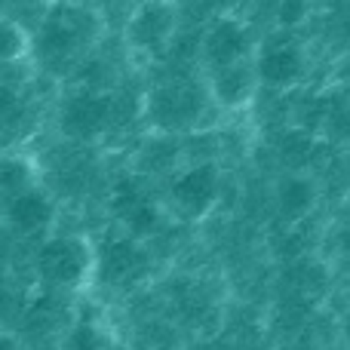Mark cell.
I'll use <instances>...</instances> for the list:
<instances>
[{"instance_id": "obj_1", "label": "cell", "mask_w": 350, "mask_h": 350, "mask_svg": "<svg viewBox=\"0 0 350 350\" xmlns=\"http://www.w3.org/2000/svg\"><path fill=\"white\" fill-rule=\"evenodd\" d=\"M96 28H98V22L90 10L74 6V3H62L43 22L40 37H37V49L49 62L71 59L77 49H83L96 37Z\"/></svg>"}, {"instance_id": "obj_2", "label": "cell", "mask_w": 350, "mask_h": 350, "mask_svg": "<svg viewBox=\"0 0 350 350\" xmlns=\"http://www.w3.org/2000/svg\"><path fill=\"white\" fill-rule=\"evenodd\" d=\"M148 117L166 133L191 129L203 117V92L193 83H166L148 98Z\"/></svg>"}, {"instance_id": "obj_3", "label": "cell", "mask_w": 350, "mask_h": 350, "mask_svg": "<svg viewBox=\"0 0 350 350\" xmlns=\"http://www.w3.org/2000/svg\"><path fill=\"white\" fill-rule=\"evenodd\" d=\"M92 255L83 240L77 237H55L37 255V267L40 273L55 286H77L90 273Z\"/></svg>"}, {"instance_id": "obj_4", "label": "cell", "mask_w": 350, "mask_h": 350, "mask_svg": "<svg viewBox=\"0 0 350 350\" xmlns=\"http://www.w3.org/2000/svg\"><path fill=\"white\" fill-rule=\"evenodd\" d=\"M148 261L145 249L135 246L133 240H123V237H114L102 246L98 252V280L105 286H117V289H126V286H135L139 280H145Z\"/></svg>"}, {"instance_id": "obj_5", "label": "cell", "mask_w": 350, "mask_h": 350, "mask_svg": "<svg viewBox=\"0 0 350 350\" xmlns=\"http://www.w3.org/2000/svg\"><path fill=\"white\" fill-rule=\"evenodd\" d=\"M218 197V172L212 163L193 166L185 175H178L172 185V200L187 218H197L215 203Z\"/></svg>"}, {"instance_id": "obj_6", "label": "cell", "mask_w": 350, "mask_h": 350, "mask_svg": "<svg viewBox=\"0 0 350 350\" xmlns=\"http://www.w3.org/2000/svg\"><path fill=\"white\" fill-rule=\"evenodd\" d=\"M111 98L108 96H98V92H80L68 102L65 114H62V126L65 133L80 135V139H90V135L102 133L105 123L111 117Z\"/></svg>"}, {"instance_id": "obj_7", "label": "cell", "mask_w": 350, "mask_h": 350, "mask_svg": "<svg viewBox=\"0 0 350 350\" xmlns=\"http://www.w3.org/2000/svg\"><path fill=\"white\" fill-rule=\"evenodd\" d=\"M175 12L170 3H145L129 25V40L142 49H160L172 37Z\"/></svg>"}, {"instance_id": "obj_8", "label": "cell", "mask_w": 350, "mask_h": 350, "mask_svg": "<svg viewBox=\"0 0 350 350\" xmlns=\"http://www.w3.org/2000/svg\"><path fill=\"white\" fill-rule=\"evenodd\" d=\"M114 212L135 234H151L160 221V212H157V206L151 203V197H148L139 185H129V181H123L114 191Z\"/></svg>"}, {"instance_id": "obj_9", "label": "cell", "mask_w": 350, "mask_h": 350, "mask_svg": "<svg viewBox=\"0 0 350 350\" xmlns=\"http://www.w3.org/2000/svg\"><path fill=\"white\" fill-rule=\"evenodd\" d=\"M206 59L215 68L230 65V62H240L243 55L249 53V34L243 31V25L230 22V18H221V22L212 25V31L206 34Z\"/></svg>"}, {"instance_id": "obj_10", "label": "cell", "mask_w": 350, "mask_h": 350, "mask_svg": "<svg viewBox=\"0 0 350 350\" xmlns=\"http://www.w3.org/2000/svg\"><path fill=\"white\" fill-rule=\"evenodd\" d=\"M258 74L271 86H292L304 74V55L292 43H277L258 62Z\"/></svg>"}, {"instance_id": "obj_11", "label": "cell", "mask_w": 350, "mask_h": 350, "mask_svg": "<svg viewBox=\"0 0 350 350\" xmlns=\"http://www.w3.org/2000/svg\"><path fill=\"white\" fill-rule=\"evenodd\" d=\"M255 90V77L252 68L246 62H230V65H221L215 74V98L228 108H237V105H246L249 96Z\"/></svg>"}, {"instance_id": "obj_12", "label": "cell", "mask_w": 350, "mask_h": 350, "mask_svg": "<svg viewBox=\"0 0 350 350\" xmlns=\"http://www.w3.org/2000/svg\"><path fill=\"white\" fill-rule=\"evenodd\" d=\"M6 215H10L12 228L25 230V234H34V230H43L49 224V218H53V206H49V200L43 197V193L22 191L10 203Z\"/></svg>"}, {"instance_id": "obj_13", "label": "cell", "mask_w": 350, "mask_h": 350, "mask_svg": "<svg viewBox=\"0 0 350 350\" xmlns=\"http://www.w3.org/2000/svg\"><path fill=\"white\" fill-rule=\"evenodd\" d=\"M277 203L283 218L289 221H298L301 215H308V209L314 206V185L308 178H289L280 185L277 191Z\"/></svg>"}, {"instance_id": "obj_14", "label": "cell", "mask_w": 350, "mask_h": 350, "mask_svg": "<svg viewBox=\"0 0 350 350\" xmlns=\"http://www.w3.org/2000/svg\"><path fill=\"white\" fill-rule=\"evenodd\" d=\"M28 185V166L22 160H0V193H16Z\"/></svg>"}, {"instance_id": "obj_15", "label": "cell", "mask_w": 350, "mask_h": 350, "mask_svg": "<svg viewBox=\"0 0 350 350\" xmlns=\"http://www.w3.org/2000/svg\"><path fill=\"white\" fill-rule=\"evenodd\" d=\"M22 46H25V40H22V34H18L16 25L0 22V62L16 59V55L22 53Z\"/></svg>"}, {"instance_id": "obj_16", "label": "cell", "mask_w": 350, "mask_h": 350, "mask_svg": "<svg viewBox=\"0 0 350 350\" xmlns=\"http://www.w3.org/2000/svg\"><path fill=\"white\" fill-rule=\"evenodd\" d=\"M308 151H310V142L304 139V135H289L283 145V154L289 163H301V160H308Z\"/></svg>"}, {"instance_id": "obj_17", "label": "cell", "mask_w": 350, "mask_h": 350, "mask_svg": "<svg viewBox=\"0 0 350 350\" xmlns=\"http://www.w3.org/2000/svg\"><path fill=\"white\" fill-rule=\"evenodd\" d=\"M18 102L10 96V92H0V129H6V126H12V123L18 120Z\"/></svg>"}]
</instances>
